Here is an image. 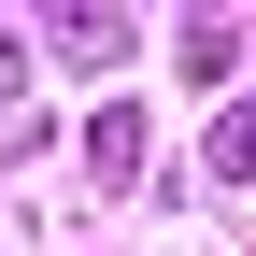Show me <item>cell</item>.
Masks as SVG:
<instances>
[{"instance_id": "6da1fadb", "label": "cell", "mask_w": 256, "mask_h": 256, "mask_svg": "<svg viewBox=\"0 0 256 256\" xmlns=\"http://www.w3.org/2000/svg\"><path fill=\"white\" fill-rule=\"evenodd\" d=\"M214 171H228V185H256V100H242L228 128H214Z\"/></svg>"}]
</instances>
